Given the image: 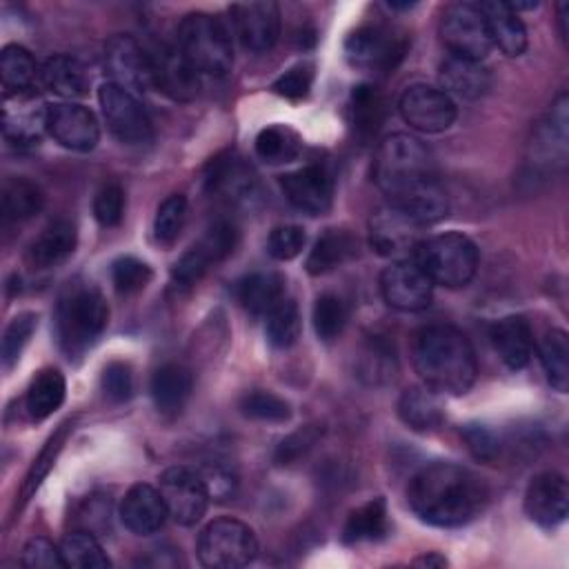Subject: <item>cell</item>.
I'll list each match as a JSON object with an SVG mask.
<instances>
[{
	"label": "cell",
	"mask_w": 569,
	"mask_h": 569,
	"mask_svg": "<svg viewBox=\"0 0 569 569\" xmlns=\"http://www.w3.org/2000/svg\"><path fill=\"white\" fill-rule=\"evenodd\" d=\"M109 307L102 291L89 282L71 284L56 307V333L69 358L82 356L104 331Z\"/></svg>",
	"instance_id": "obj_4"
},
{
	"label": "cell",
	"mask_w": 569,
	"mask_h": 569,
	"mask_svg": "<svg viewBox=\"0 0 569 569\" xmlns=\"http://www.w3.org/2000/svg\"><path fill=\"white\" fill-rule=\"evenodd\" d=\"M158 491L164 500L167 513L178 525H196L209 505V491L196 469L189 467H169L160 476Z\"/></svg>",
	"instance_id": "obj_11"
},
{
	"label": "cell",
	"mask_w": 569,
	"mask_h": 569,
	"mask_svg": "<svg viewBox=\"0 0 569 569\" xmlns=\"http://www.w3.org/2000/svg\"><path fill=\"white\" fill-rule=\"evenodd\" d=\"M478 7L487 20L491 44H496L509 58L522 56L527 49V27L520 16L500 0L480 2Z\"/></svg>",
	"instance_id": "obj_27"
},
{
	"label": "cell",
	"mask_w": 569,
	"mask_h": 569,
	"mask_svg": "<svg viewBox=\"0 0 569 569\" xmlns=\"http://www.w3.org/2000/svg\"><path fill=\"white\" fill-rule=\"evenodd\" d=\"M176 44L198 76H224L231 69V36L222 20L211 13H187L178 24Z\"/></svg>",
	"instance_id": "obj_5"
},
{
	"label": "cell",
	"mask_w": 569,
	"mask_h": 569,
	"mask_svg": "<svg viewBox=\"0 0 569 569\" xmlns=\"http://www.w3.org/2000/svg\"><path fill=\"white\" fill-rule=\"evenodd\" d=\"M102 391L111 402H127L133 396V373L122 360H113L102 369Z\"/></svg>",
	"instance_id": "obj_54"
},
{
	"label": "cell",
	"mask_w": 569,
	"mask_h": 569,
	"mask_svg": "<svg viewBox=\"0 0 569 569\" xmlns=\"http://www.w3.org/2000/svg\"><path fill=\"white\" fill-rule=\"evenodd\" d=\"M236 296L251 316H267L284 298V278L273 271H253L238 280Z\"/></svg>",
	"instance_id": "obj_30"
},
{
	"label": "cell",
	"mask_w": 569,
	"mask_h": 569,
	"mask_svg": "<svg viewBox=\"0 0 569 569\" xmlns=\"http://www.w3.org/2000/svg\"><path fill=\"white\" fill-rule=\"evenodd\" d=\"M387 531H389L387 502L382 498H371L349 513L342 529V540L347 545L373 542L385 538Z\"/></svg>",
	"instance_id": "obj_36"
},
{
	"label": "cell",
	"mask_w": 569,
	"mask_h": 569,
	"mask_svg": "<svg viewBox=\"0 0 569 569\" xmlns=\"http://www.w3.org/2000/svg\"><path fill=\"white\" fill-rule=\"evenodd\" d=\"M76 242H78L76 224L67 218H58L36 236L27 258L36 269H53L73 253Z\"/></svg>",
	"instance_id": "obj_26"
},
{
	"label": "cell",
	"mask_w": 569,
	"mask_h": 569,
	"mask_svg": "<svg viewBox=\"0 0 569 569\" xmlns=\"http://www.w3.org/2000/svg\"><path fill=\"white\" fill-rule=\"evenodd\" d=\"M258 553L253 529L233 518L209 522L198 538V558L211 569H236L249 565Z\"/></svg>",
	"instance_id": "obj_7"
},
{
	"label": "cell",
	"mask_w": 569,
	"mask_h": 569,
	"mask_svg": "<svg viewBox=\"0 0 569 569\" xmlns=\"http://www.w3.org/2000/svg\"><path fill=\"white\" fill-rule=\"evenodd\" d=\"M311 318H313L316 336L325 342H331L342 333L349 313H347V305L340 296L322 293V296L316 298Z\"/></svg>",
	"instance_id": "obj_46"
},
{
	"label": "cell",
	"mask_w": 569,
	"mask_h": 569,
	"mask_svg": "<svg viewBox=\"0 0 569 569\" xmlns=\"http://www.w3.org/2000/svg\"><path fill=\"white\" fill-rule=\"evenodd\" d=\"M402 120L422 133H440L449 129L458 116L453 98L429 84H411L398 100Z\"/></svg>",
	"instance_id": "obj_12"
},
{
	"label": "cell",
	"mask_w": 569,
	"mask_h": 569,
	"mask_svg": "<svg viewBox=\"0 0 569 569\" xmlns=\"http://www.w3.org/2000/svg\"><path fill=\"white\" fill-rule=\"evenodd\" d=\"M209 491L211 500H227L236 493V473L233 469H229L224 462H207L200 469H196Z\"/></svg>",
	"instance_id": "obj_55"
},
{
	"label": "cell",
	"mask_w": 569,
	"mask_h": 569,
	"mask_svg": "<svg viewBox=\"0 0 569 569\" xmlns=\"http://www.w3.org/2000/svg\"><path fill=\"white\" fill-rule=\"evenodd\" d=\"M302 151V138L287 124H269L256 136V156L267 164H287Z\"/></svg>",
	"instance_id": "obj_39"
},
{
	"label": "cell",
	"mask_w": 569,
	"mask_h": 569,
	"mask_svg": "<svg viewBox=\"0 0 569 569\" xmlns=\"http://www.w3.org/2000/svg\"><path fill=\"white\" fill-rule=\"evenodd\" d=\"M240 411L247 418L262 420V422H284L291 418V407L284 398L271 393V391H249L240 398Z\"/></svg>",
	"instance_id": "obj_48"
},
{
	"label": "cell",
	"mask_w": 569,
	"mask_h": 569,
	"mask_svg": "<svg viewBox=\"0 0 569 569\" xmlns=\"http://www.w3.org/2000/svg\"><path fill=\"white\" fill-rule=\"evenodd\" d=\"M98 102L107 129L122 144H147L153 138L151 120L138 100V96L120 89L113 82H104L98 91Z\"/></svg>",
	"instance_id": "obj_10"
},
{
	"label": "cell",
	"mask_w": 569,
	"mask_h": 569,
	"mask_svg": "<svg viewBox=\"0 0 569 569\" xmlns=\"http://www.w3.org/2000/svg\"><path fill=\"white\" fill-rule=\"evenodd\" d=\"M78 520H80V529L82 531H89L93 536L102 533L109 529V522H111V507H109V500L102 498V496H91L82 509L78 511Z\"/></svg>",
	"instance_id": "obj_60"
},
{
	"label": "cell",
	"mask_w": 569,
	"mask_h": 569,
	"mask_svg": "<svg viewBox=\"0 0 569 569\" xmlns=\"http://www.w3.org/2000/svg\"><path fill=\"white\" fill-rule=\"evenodd\" d=\"M358 240L345 231V229H327L311 247L307 256V271L311 276H322L329 273L338 267H342L349 258L356 256Z\"/></svg>",
	"instance_id": "obj_33"
},
{
	"label": "cell",
	"mask_w": 569,
	"mask_h": 569,
	"mask_svg": "<svg viewBox=\"0 0 569 569\" xmlns=\"http://www.w3.org/2000/svg\"><path fill=\"white\" fill-rule=\"evenodd\" d=\"M149 53L153 87H158L164 96L178 102L193 100L200 89V76L182 56L178 44H156Z\"/></svg>",
	"instance_id": "obj_19"
},
{
	"label": "cell",
	"mask_w": 569,
	"mask_h": 569,
	"mask_svg": "<svg viewBox=\"0 0 569 569\" xmlns=\"http://www.w3.org/2000/svg\"><path fill=\"white\" fill-rule=\"evenodd\" d=\"M193 389V378L187 367L178 362H167L160 369H156L151 378V398L160 413L164 416H178Z\"/></svg>",
	"instance_id": "obj_28"
},
{
	"label": "cell",
	"mask_w": 569,
	"mask_h": 569,
	"mask_svg": "<svg viewBox=\"0 0 569 569\" xmlns=\"http://www.w3.org/2000/svg\"><path fill=\"white\" fill-rule=\"evenodd\" d=\"M22 565L29 569H56L64 567V560L60 547L44 536H36L22 549Z\"/></svg>",
	"instance_id": "obj_56"
},
{
	"label": "cell",
	"mask_w": 569,
	"mask_h": 569,
	"mask_svg": "<svg viewBox=\"0 0 569 569\" xmlns=\"http://www.w3.org/2000/svg\"><path fill=\"white\" fill-rule=\"evenodd\" d=\"M491 342L509 369H525L533 356L531 325L522 316H505L491 327Z\"/></svg>",
	"instance_id": "obj_24"
},
{
	"label": "cell",
	"mask_w": 569,
	"mask_h": 569,
	"mask_svg": "<svg viewBox=\"0 0 569 569\" xmlns=\"http://www.w3.org/2000/svg\"><path fill=\"white\" fill-rule=\"evenodd\" d=\"M307 242L305 229L298 224H278L271 229L267 238V253L273 260H291L296 258Z\"/></svg>",
	"instance_id": "obj_53"
},
{
	"label": "cell",
	"mask_w": 569,
	"mask_h": 569,
	"mask_svg": "<svg viewBox=\"0 0 569 569\" xmlns=\"http://www.w3.org/2000/svg\"><path fill=\"white\" fill-rule=\"evenodd\" d=\"M349 113H351L353 131L362 140L373 138L387 116V104L382 93L373 84L353 87L351 100H349Z\"/></svg>",
	"instance_id": "obj_37"
},
{
	"label": "cell",
	"mask_w": 569,
	"mask_h": 569,
	"mask_svg": "<svg viewBox=\"0 0 569 569\" xmlns=\"http://www.w3.org/2000/svg\"><path fill=\"white\" fill-rule=\"evenodd\" d=\"M36 327H38V316L31 313V311L18 313L7 325L4 336H2V347H0V356H2L4 369H11L20 360V356H22L27 342L31 340Z\"/></svg>",
	"instance_id": "obj_49"
},
{
	"label": "cell",
	"mask_w": 569,
	"mask_h": 569,
	"mask_svg": "<svg viewBox=\"0 0 569 569\" xmlns=\"http://www.w3.org/2000/svg\"><path fill=\"white\" fill-rule=\"evenodd\" d=\"M531 162L536 167H551L553 162H565L567 158V96L562 93L551 111L533 129L531 142Z\"/></svg>",
	"instance_id": "obj_23"
},
{
	"label": "cell",
	"mask_w": 569,
	"mask_h": 569,
	"mask_svg": "<svg viewBox=\"0 0 569 569\" xmlns=\"http://www.w3.org/2000/svg\"><path fill=\"white\" fill-rule=\"evenodd\" d=\"M311 82H313V67L309 62H300L291 69H287L276 82H273V91L282 98H289V100H300L309 93L311 89Z\"/></svg>",
	"instance_id": "obj_58"
},
{
	"label": "cell",
	"mask_w": 569,
	"mask_h": 569,
	"mask_svg": "<svg viewBox=\"0 0 569 569\" xmlns=\"http://www.w3.org/2000/svg\"><path fill=\"white\" fill-rule=\"evenodd\" d=\"M567 13H569V4L560 2L558 4V24H560V38L567 40Z\"/></svg>",
	"instance_id": "obj_62"
},
{
	"label": "cell",
	"mask_w": 569,
	"mask_h": 569,
	"mask_svg": "<svg viewBox=\"0 0 569 569\" xmlns=\"http://www.w3.org/2000/svg\"><path fill=\"white\" fill-rule=\"evenodd\" d=\"M49 104H42L31 93H4L2 133L16 147L38 144L47 131Z\"/></svg>",
	"instance_id": "obj_20"
},
{
	"label": "cell",
	"mask_w": 569,
	"mask_h": 569,
	"mask_svg": "<svg viewBox=\"0 0 569 569\" xmlns=\"http://www.w3.org/2000/svg\"><path fill=\"white\" fill-rule=\"evenodd\" d=\"M264 333L267 340L278 349H287L300 338V311L291 298H282L264 316Z\"/></svg>",
	"instance_id": "obj_43"
},
{
	"label": "cell",
	"mask_w": 569,
	"mask_h": 569,
	"mask_svg": "<svg viewBox=\"0 0 569 569\" xmlns=\"http://www.w3.org/2000/svg\"><path fill=\"white\" fill-rule=\"evenodd\" d=\"M280 189L298 211L322 216L333 200V176L325 164H305L280 176Z\"/></svg>",
	"instance_id": "obj_18"
},
{
	"label": "cell",
	"mask_w": 569,
	"mask_h": 569,
	"mask_svg": "<svg viewBox=\"0 0 569 569\" xmlns=\"http://www.w3.org/2000/svg\"><path fill=\"white\" fill-rule=\"evenodd\" d=\"M44 207L42 189L27 178H11L2 189V216L7 222H24Z\"/></svg>",
	"instance_id": "obj_38"
},
{
	"label": "cell",
	"mask_w": 569,
	"mask_h": 569,
	"mask_svg": "<svg viewBox=\"0 0 569 569\" xmlns=\"http://www.w3.org/2000/svg\"><path fill=\"white\" fill-rule=\"evenodd\" d=\"M47 131L60 147L80 153L91 151L100 140V124L93 111L78 102L49 104Z\"/></svg>",
	"instance_id": "obj_17"
},
{
	"label": "cell",
	"mask_w": 569,
	"mask_h": 569,
	"mask_svg": "<svg viewBox=\"0 0 569 569\" xmlns=\"http://www.w3.org/2000/svg\"><path fill=\"white\" fill-rule=\"evenodd\" d=\"M36 60L20 44H7L0 53V76L4 93H24L36 80Z\"/></svg>",
	"instance_id": "obj_41"
},
{
	"label": "cell",
	"mask_w": 569,
	"mask_h": 569,
	"mask_svg": "<svg viewBox=\"0 0 569 569\" xmlns=\"http://www.w3.org/2000/svg\"><path fill=\"white\" fill-rule=\"evenodd\" d=\"M438 78H440V89L449 98L456 96V98H462V100H478L491 87L489 69L482 62L467 60V58H456V56H449L440 64Z\"/></svg>",
	"instance_id": "obj_25"
},
{
	"label": "cell",
	"mask_w": 569,
	"mask_h": 569,
	"mask_svg": "<svg viewBox=\"0 0 569 569\" xmlns=\"http://www.w3.org/2000/svg\"><path fill=\"white\" fill-rule=\"evenodd\" d=\"M204 180L209 193H220L229 200H247L253 193V176L233 153L213 158Z\"/></svg>",
	"instance_id": "obj_32"
},
{
	"label": "cell",
	"mask_w": 569,
	"mask_h": 569,
	"mask_svg": "<svg viewBox=\"0 0 569 569\" xmlns=\"http://www.w3.org/2000/svg\"><path fill=\"white\" fill-rule=\"evenodd\" d=\"M93 216L102 227L120 224L124 216V191L118 182H104L93 198Z\"/></svg>",
	"instance_id": "obj_52"
},
{
	"label": "cell",
	"mask_w": 569,
	"mask_h": 569,
	"mask_svg": "<svg viewBox=\"0 0 569 569\" xmlns=\"http://www.w3.org/2000/svg\"><path fill=\"white\" fill-rule=\"evenodd\" d=\"M42 84L53 91L60 98L73 100V98H82L89 91L91 78L89 71L84 69V64L78 58L58 53L51 56L40 71Z\"/></svg>",
	"instance_id": "obj_29"
},
{
	"label": "cell",
	"mask_w": 569,
	"mask_h": 569,
	"mask_svg": "<svg viewBox=\"0 0 569 569\" xmlns=\"http://www.w3.org/2000/svg\"><path fill=\"white\" fill-rule=\"evenodd\" d=\"M396 371H398V358H396L393 345L382 336H371L358 353V362H356L358 378L367 385L378 387L393 380Z\"/></svg>",
	"instance_id": "obj_34"
},
{
	"label": "cell",
	"mask_w": 569,
	"mask_h": 569,
	"mask_svg": "<svg viewBox=\"0 0 569 569\" xmlns=\"http://www.w3.org/2000/svg\"><path fill=\"white\" fill-rule=\"evenodd\" d=\"M525 511L542 529H553L565 522L569 511L567 480L556 471L538 473L525 491Z\"/></svg>",
	"instance_id": "obj_21"
},
{
	"label": "cell",
	"mask_w": 569,
	"mask_h": 569,
	"mask_svg": "<svg viewBox=\"0 0 569 569\" xmlns=\"http://www.w3.org/2000/svg\"><path fill=\"white\" fill-rule=\"evenodd\" d=\"M104 69L109 82L138 96L153 84L151 60L144 47L131 36L118 33L104 47Z\"/></svg>",
	"instance_id": "obj_13"
},
{
	"label": "cell",
	"mask_w": 569,
	"mask_h": 569,
	"mask_svg": "<svg viewBox=\"0 0 569 569\" xmlns=\"http://www.w3.org/2000/svg\"><path fill=\"white\" fill-rule=\"evenodd\" d=\"M416 565H427V567H445L447 565V558L440 556V553H427V556H420L413 560Z\"/></svg>",
	"instance_id": "obj_61"
},
{
	"label": "cell",
	"mask_w": 569,
	"mask_h": 569,
	"mask_svg": "<svg viewBox=\"0 0 569 569\" xmlns=\"http://www.w3.org/2000/svg\"><path fill=\"white\" fill-rule=\"evenodd\" d=\"M440 40L449 56L478 62L493 47L487 20L473 2H456L445 9L440 18Z\"/></svg>",
	"instance_id": "obj_9"
},
{
	"label": "cell",
	"mask_w": 569,
	"mask_h": 569,
	"mask_svg": "<svg viewBox=\"0 0 569 569\" xmlns=\"http://www.w3.org/2000/svg\"><path fill=\"white\" fill-rule=\"evenodd\" d=\"M151 267L133 256H122L111 264V282L118 293L131 296L142 291L151 280Z\"/></svg>",
	"instance_id": "obj_50"
},
{
	"label": "cell",
	"mask_w": 569,
	"mask_h": 569,
	"mask_svg": "<svg viewBox=\"0 0 569 569\" xmlns=\"http://www.w3.org/2000/svg\"><path fill=\"white\" fill-rule=\"evenodd\" d=\"M64 393H67V382L58 369L47 367L38 371L24 396L27 413L31 416V420L49 418L64 402Z\"/></svg>",
	"instance_id": "obj_35"
},
{
	"label": "cell",
	"mask_w": 569,
	"mask_h": 569,
	"mask_svg": "<svg viewBox=\"0 0 569 569\" xmlns=\"http://www.w3.org/2000/svg\"><path fill=\"white\" fill-rule=\"evenodd\" d=\"M407 36L387 24H362L345 40V58L360 71H391L407 51Z\"/></svg>",
	"instance_id": "obj_8"
},
{
	"label": "cell",
	"mask_w": 569,
	"mask_h": 569,
	"mask_svg": "<svg viewBox=\"0 0 569 569\" xmlns=\"http://www.w3.org/2000/svg\"><path fill=\"white\" fill-rule=\"evenodd\" d=\"M236 38L247 51L264 53L280 38V9L276 2H238L229 9Z\"/></svg>",
	"instance_id": "obj_16"
},
{
	"label": "cell",
	"mask_w": 569,
	"mask_h": 569,
	"mask_svg": "<svg viewBox=\"0 0 569 569\" xmlns=\"http://www.w3.org/2000/svg\"><path fill=\"white\" fill-rule=\"evenodd\" d=\"M420 380L438 393H467L478 376V362L469 338L451 325L422 327L411 347Z\"/></svg>",
	"instance_id": "obj_3"
},
{
	"label": "cell",
	"mask_w": 569,
	"mask_h": 569,
	"mask_svg": "<svg viewBox=\"0 0 569 569\" xmlns=\"http://www.w3.org/2000/svg\"><path fill=\"white\" fill-rule=\"evenodd\" d=\"M373 182L391 207L420 227L442 220L449 211V198L436 180L429 149L409 133H391L378 144Z\"/></svg>",
	"instance_id": "obj_1"
},
{
	"label": "cell",
	"mask_w": 569,
	"mask_h": 569,
	"mask_svg": "<svg viewBox=\"0 0 569 569\" xmlns=\"http://www.w3.org/2000/svg\"><path fill=\"white\" fill-rule=\"evenodd\" d=\"M413 262L433 284L458 289L469 284L476 276L478 249L465 233L447 231L420 240L413 251Z\"/></svg>",
	"instance_id": "obj_6"
},
{
	"label": "cell",
	"mask_w": 569,
	"mask_h": 569,
	"mask_svg": "<svg viewBox=\"0 0 569 569\" xmlns=\"http://www.w3.org/2000/svg\"><path fill=\"white\" fill-rule=\"evenodd\" d=\"M169 518L164 500L151 485H133L120 502V520L136 536L156 533Z\"/></svg>",
	"instance_id": "obj_22"
},
{
	"label": "cell",
	"mask_w": 569,
	"mask_h": 569,
	"mask_svg": "<svg viewBox=\"0 0 569 569\" xmlns=\"http://www.w3.org/2000/svg\"><path fill=\"white\" fill-rule=\"evenodd\" d=\"M400 420L413 431H433L445 422V407L438 391L425 387H411L402 391L398 400Z\"/></svg>",
	"instance_id": "obj_31"
},
{
	"label": "cell",
	"mask_w": 569,
	"mask_h": 569,
	"mask_svg": "<svg viewBox=\"0 0 569 569\" xmlns=\"http://www.w3.org/2000/svg\"><path fill=\"white\" fill-rule=\"evenodd\" d=\"M236 244H238V227L229 218H218L204 229V233L193 247L207 258L209 264H218L233 253Z\"/></svg>",
	"instance_id": "obj_44"
},
{
	"label": "cell",
	"mask_w": 569,
	"mask_h": 569,
	"mask_svg": "<svg viewBox=\"0 0 569 569\" xmlns=\"http://www.w3.org/2000/svg\"><path fill=\"white\" fill-rule=\"evenodd\" d=\"M209 262L207 258L196 249V247H189L171 267V278L176 284L180 287H193L196 282L202 280V276L209 271Z\"/></svg>",
	"instance_id": "obj_59"
},
{
	"label": "cell",
	"mask_w": 569,
	"mask_h": 569,
	"mask_svg": "<svg viewBox=\"0 0 569 569\" xmlns=\"http://www.w3.org/2000/svg\"><path fill=\"white\" fill-rule=\"evenodd\" d=\"M322 436V427L320 425H307L293 433H289L276 449L273 460L278 465H293L300 458H305L309 453V449H313V445L320 440Z\"/></svg>",
	"instance_id": "obj_51"
},
{
	"label": "cell",
	"mask_w": 569,
	"mask_h": 569,
	"mask_svg": "<svg viewBox=\"0 0 569 569\" xmlns=\"http://www.w3.org/2000/svg\"><path fill=\"white\" fill-rule=\"evenodd\" d=\"M64 567H76V569H104L111 565L107 553L102 551L98 538L89 531L76 529L62 538L60 545Z\"/></svg>",
	"instance_id": "obj_42"
},
{
	"label": "cell",
	"mask_w": 569,
	"mask_h": 569,
	"mask_svg": "<svg viewBox=\"0 0 569 569\" xmlns=\"http://www.w3.org/2000/svg\"><path fill=\"white\" fill-rule=\"evenodd\" d=\"M540 362L549 385L565 393L569 387V340L562 329H551L540 340Z\"/></svg>",
	"instance_id": "obj_40"
},
{
	"label": "cell",
	"mask_w": 569,
	"mask_h": 569,
	"mask_svg": "<svg viewBox=\"0 0 569 569\" xmlns=\"http://www.w3.org/2000/svg\"><path fill=\"white\" fill-rule=\"evenodd\" d=\"M460 436L465 438L471 456L482 462H491L500 453V440L498 436L485 427V425H465L460 429Z\"/></svg>",
	"instance_id": "obj_57"
},
{
	"label": "cell",
	"mask_w": 569,
	"mask_h": 569,
	"mask_svg": "<svg viewBox=\"0 0 569 569\" xmlns=\"http://www.w3.org/2000/svg\"><path fill=\"white\" fill-rule=\"evenodd\" d=\"M380 291L389 307L398 311H420L431 302L433 282L413 260H398L382 271Z\"/></svg>",
	"instance_id": "obj_15"
},
{
	"label": "cell",
	"mask_w": 569,
	"mask_h": 569,
	"mask_svg": "<svg viewBox=\"0 0 569 569\" xmlns=\"http://www.w3.org/2000/svg\"><path fill=\"white\" fill-rule=\"evenodd\" d=\"M420 224L413 222L400 209L387 204L378 209L369 220V244L378 256L398 260H409L420 242Z\"/></svg>",
	"instance_id": "obj_14"
},
{
	"label": "cell",
	"mask_w": 569,
	"mask_h": 569,
	"mask_svg": "<svg viewBox=\"0 0 569 569\" xmlns=\"http://www.w3.org/2000/svg\"><path fill=\"white\" fill-rule=\"evenodd\" d=\"M407 500L422 522L453 529L480 516L487 502V487L467 467L431 462L409 480Z\"/></svg>",
	"instance_id": "obj_2"
},
{
	"label": "cell",
	"mask_w": 569,
	"mask_h": 569,
	"mask_svg": "<svg viewBox=\"0 0 569 569\" xmlns=\"http://www.w3.org/2000/svg\"><path fill=\"white\" fill-rule=\"evenodd\" d=\"M71 427H73L71 420L62 422V425L58 427V431L47 440V445L42 447V451L38 453V458L33 460L31 469H29L27 476H24L22 489H20V500H22V502H27V500L36 493V489L40 487V482H42V480L47 478V473L51 471V467H53V462H56V458H58V453H60V449H62V445H64V440H67Z\"/></svg>",
	"instance_id": "obj_45"
},
{
	"label": "cell",
	"mask_w": 569,
	"mask_h": 569,
	"mask_svg": "<svg viewBox=\"0 0 569 569\" xmlns=\"http://www.w3.org/2000/svg\"><path fill=\"white\" fill-rule=\"evenodd\" d=\"M187 220V198L182 193H171L167 196L158 209H156V218H153V236L160 244H171Z\"/></svg>",
	"instance_id": "obj_47"
}]
</instances>
